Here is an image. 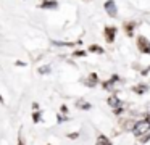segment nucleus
I'll return each mask as SVG.
<instances>
[{"label": "nucleus", "instance_id": "obj_11", "mask_svg": "<svg viewBox=\"0 0 150 145\" xmlns=\"http://www.w3.org/2000/svg\"><path fill=\"white\" fill-rule=\"evenodd\" d=\"M53 45L57 47H76V45H81V42H62V40H52Z\"/></svg>", "mask_w": 150, "mask_h": 145}, {"label": "nucleus", "instance_id": "obj_14", "mask_svg": "<svg viewBox=\"0 0 150 145\" xmlns=\"http://www.w3.org/2000/svg\"><path fill=\"white\" fill-rule=\"evenodd\" d=\"M95 145H113V142H111L110 139L107 137V135L100 134V135L97 137V142H95Z\"/></svg>", "mask_w": 150, "mask_h": 145}, {"label": "nucleus", "instance_id": "obj_7", "mask_svg": "<svg viewBox=\"0 0 150 145\" xmlns=\"http://www.w3.org/2000/svg\"><path fill=\"white\" fill-rule=\"evenodd\" d=\"M107 103H108V105H110L113 110L118 108V106H123V102H121V98H118L116 95H110V97L107 98Z\"/></svg>", "mask_w": 150, "mask_h": 145}, {"label": "nucleus", "instance_id": "obj_18", "mask_svg": "<svg viewBox=\"0 0 150 145\" xmlns=\"http://www.w3.org/2000/svg\"><path fill=\"white\" fill-rule=\"evenodd\" d=\"M86 55H87L86 50H74L73 52V57L74 58H82V57H86Z\"/></svg>", "mask_w": 150, "mask_h": 145}, {"label": "nucleus", "instance_id": "obj_10", "mask_svg": "<svg viewBox=\"0 0 150 145\" xmlns=\"http://www.w3.org/2000/svg\"><path fill=\"white\" fill-rule=\"evenodd\" d=\"M97 84H98L97 73H91V74H89V77H87V81H86V86H87V87H95Z\"/></svg>", "mask_w": 150, "mask_h": 145}, {"label": "nucleus", "instance_id": "obj_15", "mask_svg": "<svg viewBox=\"0 0 150 145\" xmlns=\"http://www.w3.org/2000/svg\"><path fill=\"white\" fill-rule=\"evenodd\" d=\"M37 73L42 74V76H45V74H50V73H52V66H50V64H44V66H39V68H37Z\"/></svg>", "mask_w": 150, "mask_h": 145}, {"label": "nucleus", "instance_id": "obj_12", "mask_svg": "<svg viewBox=\"0 0 150 145\" xmlns=\"http://www.w3.org/2000/svg\"><path fill=\"white\" fill-rule=\"evenodd\" d=\"M87 52L89 53H97V55H103L105 53L103 47H100V45H97V44H92L91 47L87 48Z\"/></svg>", "mask_w": 150, "mask_h": 145}, {"label": "nucleus", "instance_id": "obj_19", "mask_svg": "<svg viewBox=\"0 0 150 145\" xmlns=\"http://www.w3.org/2000/svg\"><path fill=\"white\" fill-rule=\"evenodd\" d=\"M123 113H124V108H123V106H118V108L113 110V115H115V116H121Z\"/></svg>", "mask_w": 150, "mask_h": 145}, {"label": "nucleus", "instance_id": "obj_4", "mask_svg": "<svg viewBox=\"0 0 150 145\" xmlns=\"http://www.w3.org/2000/svg\"><path fill=\"white\" fill-rule=\"evenodd\" d=\"M103 8H105V11H107V15L110 16V18H116L118 16V6H116V3H115V0H107Z\"/></svg>", "mask_w": 150, "mask_h": 145}, {"label": "nucleus", "instance_id": "obj_3", "mask_svg": "<svg viewBox=\"0 0 150 145\" xmlns=\"http://www.w3.org/2000/svg\"><path fill=\"white\" fill-rule=\"evenodd\" d=\"M116 34H118L116 26H105L103 28V37L107 40V44H113L115 39H116Z\"/></svg>", "mask_w": 150, "mask_h": 145}, {"label": "nucleus", "instance_id": "obj_6", "mask_svg": "<svg viewBox=\"0 0 150 145\" xmlns=\"http://www.w3.org/2000/svg\"><path fill=\"white\" fill-rule=\"evenodd\" d=\"M37 8H40V10H55V8H58V2H57V0H42Z\"/></svg>", "mask_w": 150, "mask_h": 145}, {"label": "nucleus", "instance_id": "obj_24", "mask_svg": "<svg viewBox=\"0 0 150 145\" xmlns=\"http://www.w3.org/2000/svg\"><path fill=\"white\" fill-rule=\"evenodd\" d=\"M18 145H26V144L23 142V137H21V134L18 135Z\"/></svg>", "mask_w": 150, "mask_h": 145}, {"label": "nucleus", "instance_id": "obj_28", "mask_svg": "<svg viewBox=\"0 0 150 145\" xmlns=\"http://www.w3.org/2000/svg\"><path fill=\"white\" fill-rule=\"evenodd\" d=\"M47 145H52V144H47Z\"/></svg>", "mask_w": 150, "mask_h": 145}, {"label": "nucleus", "instance_id": "obj_8", "mask_svg": "<svg viewBox=\"0 0 150 145\" xmlns=\"http://www.w3.org/2000/svg\"><path fill=\"white\" fill-rule=\"evenodd\" d=\"M76 108L82 110V111H87V110L92 108V105L89 102H86L84 98H78V100H76Z\"/></svg>", "mask_w": 150, "mask_h": 145}, {"label": "nucleus", "instance_id": "obj_25", "mask_svg": "<svg viewBox=\"0 0 150 145\" xmlns=\"http://www.w3.org/2000/svg\"><path fill=\"white\" fill-rule=\"evenodd\" d=\"M144 119H145V121L149 122V126H150V113H145V116H144Z\"/></svg>", "mask_w": 150, "mask_h": 145}, {"label": "nucleus", "instance_id": "obj_13", "mask_svg": "<svg viewBox=\"0 0 150 145\" xmlns=\"http://www.w3.org/2000/svg\"><path fill=\"white\" fill-rule=\"evenodd\" d=\"M121 127L126 129V131H132L134 124H136V121H132V119H121Z\"/></svg>", "mask_w": 150, "mask_h": 145}, {"label": "nucleus", "instance_id": "obj_2", "mask_svg": "<svg viewBox=\"0 0 150 145\" xmlns=\"http://www.w3.org/2000/svg\"><path fill=\"white\" fill-rule=\"evenodd\" d=\"M137 50L144 55H150V40L145 35H139L137 37Z\"/></svg>", "mask_w": 150, "mask_h": 145}, {"label": "nucleus", "instance_id": "obj_29", "mask_svg": "<svg viewBox=\"0 0 150 145\" xmlns=\"http://www.w3.org/2000/svg\"><path fill=\"white\" fill-rule=\"evenodd\" d=\"M86 2H89V0H86Z\"/></svg>", "mask_w": 150, "mask_h": 145}, {"label": "nucleus", "instance_id": "obj_9", "mask_svg": "<svg viewBox=\"0 0 150 145\" xmlns=\"http://www.w3.org/2000/svg\"><path fill=\"white\" fill-rule=\"evenodd\" d=\"M132 90L134 93H137V95H142V93H145L147 90H149V86L147 84H136V86H132Z\"/></svg>", "mask_w": 150, "mask_h": 145}, {"label": "nucleus", "instance_id": "obj_27", "mask_svg": "<svg viewBox=\"0 0 150 145\" xmlns=\"http://www.w3.org/2000/svg\"><path fill=\"white\" fill-rule=\"evenodd\" d=\"M0 103H2V105L5 103V100H4V97H2V93H0Z\"/></svg>", "mask_w": 150, "mask_h": 145}, {"label": "nucleus", "instance_id": "obj_5", "mask_svg": "<svg viewBox=\"0 0 150 145\" xmlns=\"http://www.w3.org/2000/svg\"><path fill=\"white\" fill-rule=\"evenodd\" d=\"M137 24H139L137 21H124L123 29H124V32H126L127 37H132L134 35V29L137 28Z\"/></svg>", "mask_w": 150, "mask_h": 145}, {"label": "nucleus", "instance_id": "obj_1", "mask_svg": "<svg viewBox=\"0 0 150 145\" xmlns=\"http://www.w3.org/2000/svg\"><path fill=\"white\" fill-rule=\"evenodd\" d=\"M149 122L145 121V119H140V121H137L136 124H134V127H132V134L136 135V137H140V135H144L145 132H149Z\"/></svg>", "mask_w": 150, "mask_h": 145}, {"label": "nucleus", "instance_id": "obj_17", "mask_svg": "<svg viewBox=\"0 0 150 145\" xmlns=\"http://www.w3.org/2000/svg\"><path fill=\"white\" fill-rule=\"evenodd\" d=\"M139 142H140V144H147V142H150V131L145 132L144 135H140V137H139Z\"/></svg>", "mask_w": 150, "mask_h": 145}, {"label": "nucleus", "instance_id": "obj_16", "mask_svg": "<svg viewBox=\"0 0 150 145\" xmlns=\"http://www.w3.org/2000/svg\"><path fill=\"white\" fill-rule=\"evenodd\" d=\"M33 122H34V124L42 122V113H40V111H33Z\"/></svg>", "mask_w": 150, "mask_h": 145}, {"label": "nucleus", "instance_id": "obj_22", "mask_svg": "<svg viewBox=\"0 0 150 145\" xmlns=\"http://www.w3.org/2000/svg\"><path fill=\"white\" fill-rule=\"evenodd\" d=\"M149 71H150V64L145 68V69H142V71H140V74H142V76H147V74H149Z\"/></svg>", "mask_w": 150, "mask_h": 145}, {"label": "nucleus", "instance_id": "obj_26", "mask_svg": "<svg viewBox=\"0 0 150 145\" xmlns=\"http://www.w3.org/2000/svg\"><path fill=\"white\" fill-rule=\"evenodd\" d=\"M16 66H26V63L24 61H16Z\"/></svg>", "mask_w": 150, "mask_h": 145}, {"label": "nucleus", "instance_id": "obj_21", "mask_svg": "<svg viewBox=\"0 0 150 145\" xmlns=\"http://www.w3.org/2000/svg\"><path fill=\"white\" fill-rule=\"evenodd\" d=\"M78 137H79V132H69V134H68V139H69V140H76Z\"/></svg>", "mask_w": 150, "mask_h": 145}, {"label": "nucleus", "instance_id": "obj_23", "mask_svg": "<svg viewBox=\"0 0 150 145\" xmlns=\"http://www.w3.org/2000/svg\"><path fill=\"white\" fill-rule=\"evenodd\" d=\"M33 110H34V111H39V103H37V102L33 103Z\"/></svg>", "mask_w": 150, "mask_h": 145}, {"label": "nucleus", "instance_id": "obj_20", "mask_svg": "<svg viewBox=\"0 0 150 145\" xmlns=\"http://www.w3.org/2000/svg\"><path fill=\"white\" fill-rule=\"evenodd\" d=\"M60 113H62V115H65V116H66V115H68V113H69V110H68V106H66V105H65V103H63V105H62V106H60Z\"/></svg>", "mask_w": 150, "mask_h": 145}]
</instances>
